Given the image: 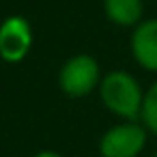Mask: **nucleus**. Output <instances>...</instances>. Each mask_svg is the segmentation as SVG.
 <instances>
[{"instance_id":"2","label":"nucleus","mask_w":157,"mask_h":157,"mask_svg":"<svg viewBox=\"0 0 157 157\" xmlns=\"http://www.w3.org/2000/svg\"><path fill=\"white\" fill-rule=\"evenodd\" d=\"M101 84V69L99 63L88 54L71 56L58 73V86L69 97H86Z\"/></svg>"},{"instance_id":"9","label":"nucleus","mask_w":157,"mask_h":157,"mask_svg":"<svg viewBox=\"0 0 157 157\" xmlns=\"http://www.w3.org/2000/svg\"><path fill=\"white\" fill-rule=\"evenodd\" d=\"M155 157H157V151H155Z\"/></svg>"},{"instance_id":"5","label":"nucleus","mask_w":157,"mask_h":157,"mask_svg":"<svg viewBox=\"0 0 157 157\" xmlns=\"http://www.w3.org/2000/svg\"><path fill=\"white\" fill-rule=\"evenodd\" d=\"M131 54L142 69L157 73V17L133 26Z\"/></svg>"},{"instance_id":"6","label":"nucleus","mask_w":157,"mask_h":157,"mask_svg":"<svg viewBox=\"0 0 157 157\" xmlns=\"http://www.w3.org/2000/svg\"><path fill=\"white\" fill-rule=\"evenodd\" d=\"M105 15L116 26H138L144 13L142 0H103Z\"/></svg>"},{"instance_id":"7","label":"nucleus","mask_w":157,"mask_h":157,"mask_svg":"<svg viewBox=\"0 0 157 157\" xmlns=\"http://www.w3.org/2000/svg\"><path fill=\"white\" fill-rule=\"evenodd\" d=\"M140 118H142V125L148 131L157 133V82L144 93V103H142Z\"/></svg>"},{"instance_id":"4","label":"nucleus","mask_w":157,"mask_h":157,"mask_svg":"<svg viewBox=\"0 0 157 157\" xmlns=\"http://www.w3.org/2000/svg\"><path fill=\"white\" fill-rule=\"evenodd\" d=\"M33 45V28L26 17L9 15L0 24V58L7 63H22Z\"/></svg>"},{"instance_id":"1","label":"nucleus","mask_w":157,"mask_h":157,"mask_svg":"<svg viewBox=\"0 0 157 157\" xmlns=\"http://www.w3.org/2000/svg\"><path fill=\"white\" fill-rule=\"evenodd\" d=\"M99 95L103 105L125 118V121H138L142 114V103H144V93L138 84V80L127 73V71H110L101 78L99 84Z\"/></svg>"},{"instance_id":"8","label":"nucleus","mask_w":157,"mask_h":157,"mask_svg":"<svg viewBox=\"0 0 157 157\" xmlns=\"http://www.w3.org/2000/svg\"><path fill=\"white\" fill-rule=\"evenodd\" d=\"M35 157H63L60 153H54V151H41V153H37Z\"/></svg>"},{"instance_id":"3","label":"nucleus","mask_w":157,"mask_h":157,"mask_svg":"<svg viewBox=\"0 0 157 157\" xmlns=\"http://www.w3.org/2000/svg\"><path fill=\"white\" fill-rule=\"evenodd\" d=\"M146 146V127L138 121H125L114 125L101 136V157H138Z\"/></svg>"}]
</instances>
